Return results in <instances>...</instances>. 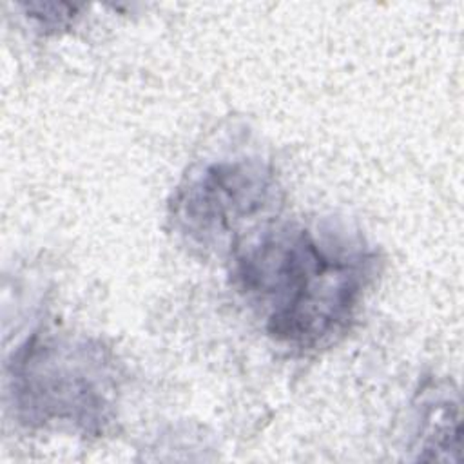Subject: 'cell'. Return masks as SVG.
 Instances as JSON below:
<instances>
[{
    "mask_svg": "<svg viewBox=\"0 0 464 464\" xmlns=\"http://www.w3.org/2000/svg\"><path fill=\"white\" fill-rule=\"evenodd\" d=\"M375 265V252L337 227L263 225L230 245L236 290L272 339L299 350L326 346L350 328Z\"/></svg>",
    "mask_w": 464,
    "mask_h": 464,
    "instance_id": "cell-1",
    "label": "cell"
},
{
    "mask_svg": "<svg viewBox=\"0 0 464 464\" xmlns=\"http://www.w3.org/2000/svg\"><path fill=\"white\" fill-rule=\"evenodd\" d=\"M9 381L25 426L67 424L98 435L112 417L116 368L107 350L89 339L34 334L13 355Z\"/></svg>",
    "mask_w": 464,
    "mask_h": 464,
    "instance_id": "cell-2",
    "label": "cell"
},
{
    "mask_svg": "<svg viewBox=\"0 0 464 464\" xmlns=\"http://www.w3.org/2000/svg\"><path fill=\"white\" fill-rule=\"evenodd\" d=\"M276 178L256 158L216 160L192 169L176 188L169 218L194 246H228L241 237V227L276 201Z\"/></svg>",
    "mask_w": 464,
    "mask_h": 464,
    "instance_id": "cell-3",
    "label": "cell"
},
{
    "mask_svg": "<svg viewBox=\"0 0 464 464\" xmlns=\"http://www.w3.org/2000/svg\"><path fill=\"white\" fill-rule=\"evenodd\" d=\"M422 415L420 450L431 451L428 459L453 460L450 451L460 450V422L459 410L451 408V401H439Z\"/></svg>",
    "mask_w": 464,
    "mask_h": 464,
    "instance_id": "cell-4",
    "label": "cell"
}]
</instances>
